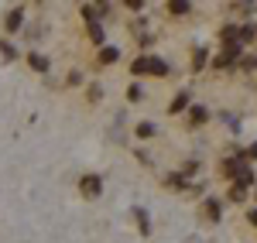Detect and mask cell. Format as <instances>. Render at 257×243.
Listing matches in <instances>:
<instances>
[{
	"label": "cell",
	"mask_w": 257,
	"mask_h": 243,
	"mask_svg": "<svg viewBox=\"0 0 257 243\" xmlns=\"http://www.w3.org/2000/svg\"><path fill=\"white\" fill-rule=\"evenodd\" d=\"M155 134V123H138V137H151Z\"/></svg>",
	"instance_id": "cell-20"
},
{
	"label": "cell",
	"mask_w": 257,
	"mask_h": 243,
	"mask_svg": "<svg viewBox=\"0 0 257 243\" xmlns=\"http://www.w3.org/2000/svg\"><path fill=\"white\" fill-rule=\"evenodd\" d=\"M254 28H250V24H243V28H240V48H243V45H250V41H254Z\"/></svg>",
	"instance_id": "cell-14"
},
{
	"label": "cell",
	"mask_w": 257,
	"mask_h": 243,
	"mask_svg": "<svg viewBox=\"0 0 257 243\" xmlns=\"http://www.w3.org/2000/svg\"><path fill=\"white\" fill-rule=\"evenodd\" d=\"M250 226H257V209H250Z\"/></svg>",
	"instance_id": "cell-23"
},
{
	"label": "cell",
	"mask_w": 257,
	"mask_h": 243,
	"mask_svg": "<svg viewBox=\"0 0 257 243\" xmlns=\"http://www.w3.org/2000/svg\"><path fill=\"white\" fill-rule=\"evenodd\" d=\"M134 219H138V226H141V236H148V233H151V219H148V212L138 209V212H134Z\"/></svg>",
	"instance_id": "cell-8"
},
{
	"label": "cell",
	"mask_w": 257,
	"mask_h": 243,
	"mask_svg": "<svg viewBox=\"0 0 257 243\" xmlns=\"http://www.w3.org/2000/svg\"><path fill=\"white\" fill-rule=\"evenodd\" d=\"M237 55H240V45H226L216 59H213V69H226V65H233V62H237Z\"/></svg>",
	"instance_id": "cell-2"
},
{
	"label": "cell",
	"mask_w": 257,
	"mask_h": 243,
	"mask_svg": "<svg viewBox=\"0 0 257 243\" xmlns=\"http://www.w3.org/2000/svg\"><path fill=\"white\" fill-rule=\"evenodd\" d=\"M189 120H192V127H196V123H206L209 120V110H206V106H192V110H189Z\"/></svg>",
	"instance_id": "cell-6"
},
{
	"label": "cell",
	"mask_w": 257,
	"mask_h": 243,
	"mask_svg": "<svg viewBox=\"0 0 257 243\" xmlns=\"http://www.w3.org/2000/svg\"><path fill=\"white\" fill-rule=\"evenodd\" d=\"M223 171H226L233 182L247 185V188H250V182H254V175H250V161H247L243 154H233V158H226V161H223Z\"/></svg>",
	"instance_id": "cell-1"
},
{
	"label": "cell",
	"mask_w": 257,
	"mask_h": 243,
	"mask_svg": "<svg viewBox=\"0 0 257 243\" xmlns=\"http://www.w3.org/2000/svg\"><path fill=\"white\" fill-rule=\"evenodd\" d=\"M151 65H155V59H151V55H141V59H134L131 72H134V76H141V72H151Z\"/></svg>",
	"instance_id": "cell-5"
},
{
	"label": "cell",
	"mask_w": 257,
	"mask_h": 243,
	"mask_svg": "<svg viewBox=\"0 0 257 243\" xmlns=\"http://www.w3.org/2000/svg\"><path fill=\"white\" fill-rule=\"evenodd\" d=\"M168 11H172V14H189L192 7H189L185 0H172V4H168Z\"/></svg>",
	"instance_id": "cell-16"
},
{
	"label": "cell",
	"mask_w": 257,
	"mask_h": 243,
	"mask_svg": "<svg viewBox=\"0 0 257 243\" xmlns=\"http://www.w3.org/2000/svg\"><path fill=\"white\" fill-rule=\"evenodd\" d=\"M202 209H206V219H213V223L219 219V202H216V199H206V205H202Z\"/></svg>",
	"instance_id": "cell-11"
},
{
	"label": "cell",
	"mask_w": 257,
	"mask_h": 243,
	"mask_svg": "<svg viewBox=\"0 0 257 243\" xmlns=\"http://www.w3.org/2000/svg\"><path fill=\"white\" fill-rule=\"evenodd\" d=\"M127 100H134V103L141 100V86H138V82H134V86H131V89H127Z\"/></svg>",
	"instance_id": "cell-21"
},
{
	"label": "cell",
	"mask_w": 257,
	"mask_h": 243,
	"mask_svg": "<svg viewBox=\"0 0 257 243\" xmlns=\"http://www.w3.org/2000/svg\"><path fill=\"white\" fill-rule=\"evenodd\" d=\"M86 28H89V38H93V45H103V41H106V38H103V28H99L96 21H93V24H86Z\"/></svg>",
	"instance_id": "cell-12"
},
{
	"label": "cell",
	"mask_w": 257,
	"mask_h": 243,
	"mask_svg": "<svg viewBox=\"0 0 257 243\" xmlns=\"http://www.w3.org/2000/svg\"><path fill=\"white\" fill-rule=\"evenodd\" d=\"M185 106H189V93H178L175 100H172V106H168V113H182Z\"/></svg>",
	"instance_id": "cell-9"
},
{
	"label": "cell",
	"mask_w": 257,
	"mask_h": 243,
	"mask_svg": "<svg viewBox=\"0 0 257 243\" xmlns=\"http://www.w3.org/2000/svg\"><path fill=\"white\" fill-rule=\"evenodd\" d=\"M202 65H206V52H202V48H196V52H192V69H202Z\"/></svg>",
	"instance_id": "cell-18"
},
{
	"label": "cell",
	"mask_w": 257,
	"mask_h": 243,
	"mask_svg": "<svg viewBox=\"0 0 257 243\" xmlns=\"http://www.w3.org/2000/svg\"><path fill=\"white\" fill-rule=\"evenodd\" d=\"M4 24H7V31H18L21 24H24V11H21V7H14V11L7 14V21H4Z\"/></svg>",
	"instance_id": "cell-4"
},
{
	"label": "cell",
	"mask_w": 257,
	"mask_h": 243,
	"mask_svg": "<svg viewBox=\"0 0 257 243\" xmlns=\"http://www.w3.org/2000/svg\"><path fill=\"white\" fill-rule=\"evenodd\" d=\"M79 192L86 195V199H96L99 192H103V182H99L96 175H82V182H79Z\"/></svg>",
	"instance_id": "cell-3"
},
{
	"label": "cell",
	"mask_w": 257,
	"mask_h": 243,
	"mask_svg": "<svg viewBox=\"0 0 257 243\" xmlns=\"http://www.w3.org/2000/svg\"><path fill=\"white\" fill-rule=\"evenodd\" d=\"M165 185H168V188H189V185H185V178H182V171H178V175H168V178H165Z\"/></svg>",
	"instance_id": "cell-15"
},
{
	"label": "cell",
	"mask_w": 257,
	"mask_h": 243,
	"mask_svg": "<svg viewBox=\"0 0 257 243\" xmlns=\"http://www.w3.org/2000/svg\"><path fill=\"white\" fill-rule=\"evenodd\" d=\"M243 199H247V185L233 182L230 185V202H243Z\"/></svg>",
	"instance_id": "cell-7"
},
{
	"label": "cell",
	"mask_w": 257,
	"mask_h": 243,
	"mask_svg": "<svg viewBox=\"0 0 257 243\" xmlns=\"http://www.w3.org/2000/svg\"><path fill=\"white\" fill-rule=\"evenodd\" d=\"M28 62H31V69H38V72H48V59H45V55H28Z\"/></svg>",
	"instance_id": "cell-13"
},
{
	"label": "cell",
	"mask_w": 257,
	"mask_h": 243,
	"mask_svg": "<svg viewBox=\"0 0 257 243\" xmlns=\"http://www.w3.org/2000/svg\"><path fill=\"white\" fill-rule=\"evenodd\" d=\"M117 48H99V65H113V62H117Z\"/></svg>",
	"instance_id": "cell-10"
},
{
	"label": "cell",
	"mask_w": 257,
	"mask_h": 243,
	"mask_svg": "<svg viewBox=\"0 0 257 243\" xmlns=\"http://www.w3.org/2000/svg\"><path fill=\"white\" fill-rule=\"evenodd\" d=\"M0 59H4V62H14V59H18L14 45H0Z\"/></svg>",
	"instance_id": "cell-17"
},
{
	"label": "cell",
	"mask_w": 257,
	"mask_h": 243,
	"mask_svg": "<svg viewBox=\"0 0 257 243\" xmlns=\"http://www.w3.org/2000/svg\"><path fill=\"white\" fill-rule=\"evenodd\" d=\"M199 171V161H185V168H182V178H192Z\"/></svg>",
	"instance_id": "cell-19"
},
{
	"label": "cell",
	"mask_w": 257,
	"mask_h": 243,
	"mask_svg": "<svg viewBox=\"0 0 257 243\" xmlns=\"http://www.w3.org/2000/svg\"><path fill=\"white\" fill-rule=\"evenodd\" d=\"M243 158H247V161H257V141L250 144V147H247V151H243Z\"/></svg>",
	"instance_id": "cell-22"
}]
</instances>
